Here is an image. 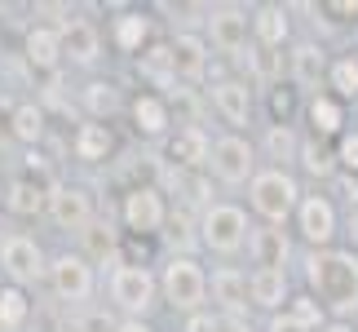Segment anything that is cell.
<instances>
[{
    "label": "cell",
    "mask_w": 358,
    "mask_h": 332,
    "mask_svg": "<svg viewBox=\"0 0 358 332\" xmlns=\"http://www.w3.org/2000/svg\"><path fill=\"white\" fill-rule=\"evenodd\" d=\"M306 284H310V297L323 306V314H332L336 324L358 314V253H350V248H319V253H310Z\"/></svg>",
    "instance_id": "1"
},
{
    "label": "cell",
    "mask_w": 358,
    "mask_h": 332,
    "mask_svg": "<svg viewBox=\"0 0 358 332\" xmlns=\"http://www.w3.org/2000/svg\"><path fill=\"white\" fill-rule=\"evenodd\" d=\"M248 204L266 226H283L301 204V186L283 164H270V169H257V177L248 182Z\"/></svg>",
    "instance_id": "2"
},
{
    "label": "cell",
    "mask_w": 358,
    "mask_h": 332,
    "mask_svg": "<svg viewBox=\"0 0 358 332\" xmlns=\"http://www.w3.org/2000/svg\"><path fill=\"white\" fill-rule=\"evenodd\" d=\"M159 293H164V301H169L173 310L199 314L203 301H208V275H203V266L195 257H173L169 266H164V275H159Z\"/></svg>",
    "instance_id": "3"
},
{
    "label": "cell",
    "mask_w": 358,
    "mask_h": 332,
    "mask_svg": "<svg viewBox=\"0 0 358 332\" xmlns=\"http://www.w3.org/2000/svg\"><path fill=\"white\" fill-rule=\"evenodd\" d=\"M248 213L239 204H208L199 213V244L217 257H235L239 248L248 244Z\"/></svg>",
    "instance_id": "4"
},
{
    "label": "cell",
    "mask_w": 358,
    "mask_h": 332,
    "mask_svg": "<svg viewBox=\"0 0 358 332\" xmlns=\"http://www.w3.org/2000/svg\"><path fill=\"white\" fill-rule=\"evenodd\" d=\"M155 297H159V279L146 266L120 261V266L111 270V306L124 310L129 319H142V314L155 306Z\"/></svg>",
    "instance_id": "5"
},
{
    "label": "cell",
    "mask_w": 358,
    "mask_h": 332,
    "mask_svg": "<svg viewBox=\"0 0 358 332\" xmlns=\"http://www.w3.org/2000/svg\"><path fill=\"white\" fill-rule=\"evenodd\" d=\"M208 169L222 186H248L257 177V151L243 133H226L208 151Z\"/></svg>",
    "instance_id": "6"
},
{
    "label": "cell",
    "mask_w": 358,
    "mask_h": 332,
    "mask_svg": "<svg viewBox=\"0 0 358 332\" xmlns=\"http://www.w3.org/2000/svg\"><path fill=\"white\" fill-rule=\"evenodd\" d=\"M203 22H208V49L226 58H243V49L252 45V13L243 5H213Z\"/></svg>",
    "instance_id": "7"
},
{
    "label": "cell",
    "mask_w": 358,
    "mask_h": 332,
    "mask_svg": "<svg viewBox=\"0 0 358 332\" xmlns=\"http://www.w3.org/2000/svg\"><path fill=\"white\" fill-rule=\"evenodd\" d=\"M45 279H49V288H53V297L58 301H66V306H80V301H89L93 297V266L80 253H58L45 266Z\"/></svg>",
    "instance_id": "8"
},
{
    "label": "cell",
    "mask_w": 358,
    "mask_h": 332,
    "mask_svg": "<svg viewBox=\"0 0 358 332\" xmlns=\"http://www.w3.org/2000/svg\"><path fill=\"white\" fill-rule=\"evenodd\" d=\"M45 253H40V244L31 235H9V240H0V270L9 275L13 288H27V284H40L45 279Z\"/></svg>",
    "instance_id": "9"
},
{
    "label": "cell",
    "mask_w": 358,
    "mask_h": 332,
    "mask_svg": "<svg viewBox=\"0 0 358 332\" xmlns=\"http://www.w3.org/2000/svg\"><path fill=\"white\" fill-rule=\"evenodd\" d=\"M120 217L133 235H159L164 221H169V204H164V191L159 186H133L120 204Z\"/></svg>",
    "instance_id": "10"
},
{
    "label": "cell",
    "mask_w": 358,
    "mask_h": 332,
    "mask_svg": "<svg viewBox=\"0 0 358 332\" xmlns=\"http://www.w3.org/2000/svg\"><path fill=\"white\" fill-rule=\"evenodd\" d=\"M45 217L53 221L58 230H85L93 221V195L85 186H71V182H58L49 186V200H45Z\"/></svg>",
    "instance_id": "11"
},
{
    "label": "cell",
    "mask_w": 358,
    "mask_h": 332,
    "mask_svg": "<svg viewBox=\"0 0 358 332\" xmlns=\"http://www.w3.org/2000/svg\"><path fill=\"white\" fill-rule=\"evenodd\" d=\"M292 217H296L301 240H306L314 253H319V248H332L341 221H336V209H332V200H327V195H301Z\"/></svg>",
    "instance_id": "12"
},
{
    "label": "cell",
    "mask_w": 358,
    "mask_h": 332,
    "mask_svg": "<svg viewBox=\"0 0 358 332\" xmlns=\"http://www.w3.org/2000/svg\"><path fill=\"white\" fill-rule=\"evenodd\" d=\"M208 40L199 32H177L169 40V62H173V80L177 85H199L208 76Z\"/></svg>",
    "instance_id": "13"
},
{
    "label": "cell",
    "mask_w": 358,
    "mask_h": 332,
    "mask_svg": "<svg viewBox=\"0 0 358 332\" xmlns=\"http://www.w3.org/2000/svg\"><path fill=\"white\" fill-rule=\"evenodd\" d=\"M208 102H213V111H217V116H222L235 133L252 124V89H248V80H235V76L213 80Z\"/></svg>",
    "instance_id": "14"
},
{
    "label": "cell",
    "mask_w": 358,
    "mask_h": 332,
    "mask_svg": "<svg viewBox=\"0 0 358 332\" xmlns=\"http://www.w3.org/2000/svg\"><path fill=\"white\" fill-rule=\"evenodd\" d=\"M327 67H332V58H327V49L314 45V40H301V45H292V53H287V80H292L301 93H310V98L327 80Z\"/></svg>",
    "instance_id": "15"
},
{
    "label": "cell",
    "mask_w": 358,
    "mask_h": 332,
    "mask_svg": "<svg viewBox=\"0 0 358 332\" xmlns=\"http://www.w3.org/2000/svg\"><path fill=\"white\" fill-rule=\"evenodd\" d=\"M248 253H252L257 270H283L287 275V257H292V240L279 226H252L248 230Z\"/></svg>",
    "instance_id": "16"
},
{
    "label": "cell",
    "mask_w": 358,
    "mask_h": 332,
    "mask_svg": "<svg viewBox=\"0 0 358 332\" xmlns=\"http://www.w3.org/2000/svg\"><path fill=\"white\" fill-rule=\"evenodd\" d=\"M58 36H62V58L66 62H76V67H93L102 58V36H98V27L85 22V18H66L58 27Z\"/></svg>",
    "instance_id": "17"
},
{
    "label": "cell",
    "mask_w": 358,
    "mask_h": 332,
    "mask_svg": "<svg viewBox=\"0 0 358 332\" xmlns=\"http://www.w3.org/2000/svg\"><path fill=\"white\" fill-rule=\"evenodd\" d=\"M208 151H213V142H208V133H203L199 124H182V129L169 137V164L177 173L203 169V164H208Z\"/></svg>",
    "instance_id": "18"
},
{
    "label": "cell",
    "mask_w": 358,
    "mask_h": 332,
    "mask_svg": "<svg viewBox=\"0 0 358 332\" xmlns=\"http://www.w3.org/2000/svg\"><path fill=\"white\" fill-rule=\"evenodd\" d=\"M208 293H213L217 306H222V314H230V319H243L248 314V275H239L235 266L213 270Z\"/></svg>",
    "instance_id": "19"
},
{
    "label": "cell",
    "mask_w": 358,
    "mask_h": 332,
    "mask_svg": "<svg viewBox=\"0 0 358 332\" xmlns=\"http://www.w3.org/2000/svg\"><path fill=\"white\" fill-rule=\"evenodd\" d=\"M287 301H292V288H287L283 270H252V279H248V306L279 314Z\"/></svg>",
    "instance_id": "20"
},
{
    "label": "cell",
    "mask_w": 358,
    "mask_h": 332,
    "mask_svg": "<svg viewBox=\"0 0 358 332\" xmlns=\"http://www.w3.org/2000/svg\"><path fill=\"white\" fill-rule=\"evenodd\" d=\"M80 244H85V253H80V257H85L89 266H93V261H102V266L111 261V266H120V230L111 226V221L93 217L89 226L80 230Z\"/></svg>",
    "instance_id": "21"
},
{
    "label": "cell",
    "mask_w": 358,
    "mask_h": 332,
    "mask_svg": "<svg viewBox=\"0 0 358 332\" xmlns=\"http://www.w3.org/2000/svg\"><path fill=\"white\" fill-rule=\"evenodd\" d=\"M22 53H27V62H31L36 71H58V62H62L58 27H31L27 40H22Z\"/></svg>",
    "instance_id": "22"
},
{
    "label": "cell",
    "mask_w": 358,
    "mask_h": 332,
    "mask_svg": "<svg viewBox=\"0 0 358 332\" xmlns=\"http://www.w3.org/2000/svg\"><path fill=\"white\" fill-rule=\"evenodd\" d=\"M292 36V18L283 5H257L252 9V40L266 49H283V40Z\"/></svg>",
    "instance_id": "23"
},
{
    "label": "cell",
    "mask_w": 358,
    "mask_h": 332,
    "mask_svg": "<svg viewBox=\"0 0 358 332\" xmlns=\"http://www.w3.org/2000/svg\"><path fill=\"white\" fill-rule=\"evenodd\" d=\"M306 116H310V129L314 137H341L345 133V102H336L332 93H314L310 106H306Z\"/></svg>",
    "instance_id": "24"
},
{
    "label": "cell",
    "mask_w": 358,
    "mask_h": 332,
    "mask_svg": "<svg viewBox=\"0 0 358 332\" xmlns=\"http://www.w3.org/2000/svg\"><path fill=\"white\" fill-rule=\"evenodd\" d=\"M169 98H159V93H137L133 98V129L142 133V137H159V133H169Z\"/></svg>",
    "instance_id": "25"
},
{
    "label": "cell",
    "mask_w": 358,
    "mask_h": 332,
    "mask_svg": "<svg viewBox=\"0 0 358 332\" xmlns=\"http://www.w3.org/2000/svg\"><path fill=\"white\" fill-rule=\"evenodd\" d=\"M71 151H76V160H89V164H98V160H106V155L115 151V133L106 129V124L89 120V124H80V129H76V137H71Z\"/></svg>",
    "instance_id": "26"
},
{
    "label": "cell",
    "mask_w": 358,
    "mask_h": 332,
    "mask_svg": "<svg viewBox=\"0 0 358 332\" xmlns=\"http://www.w3.org/2000/svg\"><path fill=\"white\" fill-rule=\"evenodd\" d=\"M80 102H85V111H89V120H111L115 111L124 106V98H120V85L115 80H89L85 89H80Z\"/></svg>",
    "instance_id": "27"
},
{
    "label": "cell",
    "mask_w": 358,
    "mask_h": 332,
    "mask_svg": "<svg viewBox=\"0 0 358 332\" xmlns=\"http://www.w3.org/2000/svg\"><path fill=\"white\" fill-rule=\"evenodd\" d=\"M45 200H49V186L45 182H36V177H18V182H9V213H18V217H40L45 213Z\"/></svg>",
    "instance_id": "28"
},
{
    "label": "cell",
    "mask_w": 358,
    "mask_h": 332,
    "mask_svg": "<svg viewBox=\"0 0 358 332\" xmlns=\"http://www.w3.org/2000/svg\"><path fill=\"white\" fill-rule=\"evenodd\" d=\"M239 62L248 67V76H252L257 85H274V80L283 76V53H279V49H266V45H257V40L243 49V58H239Z\"/></svg>",
    "instance_id": "29"
},
{
    "label": "cell",
    "mask_w": 358,
    "mask_h": 332,
    "mask_svg": "<svg viewBox=\"0 0 358 332\" xmlns=\"http://www.w3.org/2000/svg\"><path fill=\"white\" fill-rule=\"evenodd\" d=\"M111 40L124 53H142L146 40H150V18L146 13H120V18L111 22Z\"/></svg>",
    "instance_id": "30"
},
{
    "label": "cell",
    "mask_w": 358,
    "mask_h": 332,
    "mask_svg": "<svg viewBox=\"0 0 358 332\" xmlns=\"http://www.w3.org/2000/svg\"><path fill=\"white\" fill-rule=\"evenodd\" d=\"M137 76H146L150 85H159V89L177 85V80H173V62H169V40H164V45H146L142 53H137Z\"/></svg>",
    "instance_id": "31"
},
{
    "label": "cell",
    "mask_w": 358,
    "mask_h": 332,
    "mask_svg": "<svg viewBox=\"0 0 358 332\" xmlns=\"http://www.w3.org/2000/svg\"><path fill=\"white\" fill-rule=\"evenodd\" d=\"M9 133L18 137V142L36 146L40 137H45V111H40L36 102H18V106H13V116H9Z\"/></svg>",
    "instance_id": "32"
},
{
    "label": "cell",
    "mask_w": 358,
    "mask_h": 332,
    "mask_svg": "<svg viewBox=\"0 0 358 332\" xmlns=\"http://www.w3.org/2000/svg\"><path fill=\"white\" fill-rule=\"evenodd\" d=\"M327 85H332V98H336V102L358 98V53L332 58V67H327Z\"/></svg>",
    "instance_id": "33"
},
{
    "label": "cell",
    "mask_w": 358,
    "mask_h": 332,
    "mask_svg": "<svg viewBox=\"0 0 358 332\" xmlns=\"http://www.w3.org/2000/svg\"><path fill=\"white\" fill-rule=\"evenodd\" d=\"M27 319H31V301H27L22 288H0V332H18Z\"/></svg>",
    "instance_id": "34"
},
{
    "label": "cell",
    "mask_w": 358,
    "mask_h": 332,
    "mask_svg": "<svg viewBox=\"0 0 358 332\" xmlns=\"http://www.w3.org/2000/svg\"><path fill=\"white\" fill-rule=\"evenodd\" d=\"M296 160L306 164V173H314V177H332V173H336V151H327V146L319 142V137H310V142H301Z\"/></svg>",
    "instance_id": "35"
},
{
    "label": "cell",
    "mask_w": 358,
    "mask_h": 332,
    "mask_svg": "<svg viewBox=\"0 0 358 332\" xmlns=\"http://www.w3.org/2000/svg\"><path fill=\"white\" fill-rule=\"evenodd\" d=\"M266 151H270V160H296V151H301V142H296V133L287 129V124H270V133H266Z\"/></svg>",
    "instance_id": "36"
},
{
    "label": "cell",
    "mask_w": 358,
    "mask_h": 332,
    "mask_svg": "<svg viewBox=\"0 0 358 332\" xmlns=\"http://www.w3.org/2000/svg\"><path fill=\"white\" fill-rule=\"evenodd\" d=\"M287 314H292V319H301L306 328H314V332H319V328L327 324L323 306H319V301H314L310 293H301V297H292V301H287Z\"/></svg>",
    "instance_id": "37"
},
{
    "label": "cell",
    "mask_w": 358,
    "mask_h": 332,
    "mask_svg": "<svg viewBox=\"0 0 358 332\" xmlns=\"http://www.w3.org/2000/svg\"><path fill=\"white\" fill-rule=\"evenodd\" d=\"M336 164L350 177H358V133H341L336 137Z\"/></svg>",
    "instance_id": "38"
},
{
    "label": "cell",
    "mask_w": 358,
    "mask_h": 332,
    "mask_svg": "<svg viewBox=\"0 0 358 332\" xmlns=\"http://www.w3.org/2000/svg\"><path fill=\"white\" fill-rule=\"evenodd\" d=\"M292 106H296V93H292V89H274V93H270L274 124H287V116H292Z\"/></svg>",
    "instance_id": "39"
},
{
    "label": "cell",
    "mask_w": 358,
    "mask_h": 332,
    "mask_svg": "<svg viewBox=\"0 0 358 332\" xmlns=\"http://www.w3.org/2000/svg\"><path fill=\"white\" fill-rule=\"evenodd\" d=\"M323 13H336L332 22H358V0H323Z\"/></svg>",
    "instance_id": "40"
},
{
    "label": "cell",
    "mask_w": 358,
    "mask_h": 332,
    "mask_svg": "<svg viewBox=\"0 0 358 332\" xmlns=\"http://www.w3.org/2000/svg\"><path fill=\"white\" fill-rule=\"evenodd\" d=\"M266 332H314V328H306L301 319H292L287 310H279V314H270V328Z\"/></svg>",
    "instance_id": "41"
},
{
    "label": "cell",
    "mask_w": 358,
    "mask_h": 332,
    "mask_svg": "<svg viewBox=\"0 0 358 332\" xmlns=\"http://www.w3.org/2000/svg\"><path fill=\"white\" fill-rule=\"evenodd\" d=\"M80 332H120V324L111 319V314H89V319L80 324Z\"/></svg>",
    "instance_id": "42"
},
{
    "label": "cell",
    "mask_w": 358,
    "mask_h": 332,
    "mask_svg": "<svg viewBox=\"0 0 358 332\" xmlns=\"http://www.w3.org/2000/svg\"><path fill=\"white\" fill-rule=\"evenodd\" d=\"M213 324H217V314L213 310H199V314H190V319H186V332H213Z\"/></svg>",
    "instance_id": "43"
},
{
    "label": "cell",
    "mask_w": 358,
    "mask_h": 332,
    "mask_svg": "<svg viewBox=\"0 0 358 332\" xmlns=\"http://www.w3.org/2000/svg\"><path fill=\"white\" fill-rule=\"evenodd\" d=\"M213 332H248V324H243V319H230V314H217Z\"/></svg>",
    "instance_id": "44"
},
{
    "label": "cell",
    "mask_w": 358,
    "mask_h": 332,
    "mask_svg": "<svg viewBox=\"0 0 358 332\" xmlns=\"http://www.w3.org/2000/svg\"><path fill=\"white\" fill-rule=\"evenodd\" d=\"M120 332H155L146 319H120Z\"/></svg>",
    "instance_id": "45"
},
{
    "label": "cell",
    "mask_w": 358,
    "mask_h": 332,
    "mask_svg": "<svg viewBox=\"0 0 358 332\" xmlns=\"http://www.w3.org/2000/svg\"><path fill=\"white\" fill-rule=\"evenodd\" d=\"M319 332H354V328H350V324H323Z\"/></svg>",
    "instance_id": "46"
},
{
    "label": "cell",
    "mask_w": 358,
    "mask_h": 332,
    "mask_svg": "<svg viewBox=\"0 0 358 332\" xmlns=\"http://www.w3.org/2000/svg\"><path fill=\"white\" fill-rule=\"evenodd\" d=\"M350 230H354V240H358V209L350 213Z\"/></svg>",
    "instance_id": "47"
},
{
    "label": "cell",
    "mask_w": 358,
    "mask_h": 332,
    "mask_svg": "<svg viewBox=\"0 0 358 332\" xmlns=\"http://www.w3.org/2000/svg\"><path fill=\"white\" fill-rule=\"evenodd\" d=\"M0 230H5V226H0Z\"/></svg>",
    "instance_id": "48"
}]
</instances>
